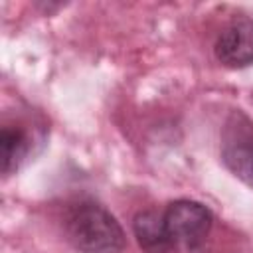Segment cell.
Returning a JSON list of instances; mask_svg holds the SVG:
<instances>
[{
	"instance_id": "6da1fadb",
	"label": "cell",
	"mask_w": 253,
	"mask_h": 253,
	"mask_svg": "<svg viewBox=\"0 0 253 253\" xmlns=\"http://www.w3.org/2000/svg\"><path fill=\"white\" fill-rule=\"evenodd\" d=\"M63 231L81 253H123L126 247V235L117 217L93 200H81L67 208Z\"/></svg>"
},
{
	"instance_id": "7a4b0ae2",
	"label": "cell",
	"mask_w": 253,
	"mask_h": 253,
	"mask_svg": "<svg viewBox=\"0 0 253 253\" xmlns=\"http://www.w3.org/2000/svg\"><path fill=\"white\" fill-rule=\"evenodd\" d=\"M164 227L172 245L198 251L213 225V213L196 200H174L162 210Z\"/></svg>"
},
{
	"instance_id": "3957f363",
	"label": "cell",
	"mask_w": 253,
	"mask_h": 253,
	"mask_svg": "<svg viewBox=\"0 0 253 253\" xmlns=\"http://www.w3.org/2000/svg\"><path fill=\"white\" fill-rule=\"evenodd\" d=\"M221 160L235 178L253 188V123L241 111H233L225 123Z\"/></svg>"
},
{
	"instance_id": "277c9868",
	"label": "cell",
	"mask_w": 253,
	"mask_h": 253,
	"mask_svg": "<svg viewBox=\"0 0 253 253\" xmlns=\"http://www.w3.org/2000/svg\"><path fill=\"white\" fill-rule=\"evenodd\" d=\"M213 53L227 67H247L253 63V20L235 18L217 36Z\"/></svg>"
},
{
	"instance_id": "5b68a950",
	"label": "cell",
	"mask_w": 253,
	"mask_h": 253,
	"mask_svg": "<svg viewBox=\"0 0 253 253\" xmlns=\"http://www.w3.org/2000/svg\"><path fill=\"white\" fill-rule=\"evenodd\" d=\"M132 233L136 237L138 247L142 253H174L176 247L172 245L162 211L158 210H142L132 217Z\"/></svg>"
},
{
	"instance_id": "8992f818",
	"label": "cell",
	"mask_w": 253,
	"mask_h": 253,
	"mask_svg": "<svg viewBox=\"0 0 253 253\" xmlns=\"http://www.w3.org/2000/svg\"><path fill=\"white\" fill-rule=\"evenodd\" d=\"M0 150H2V174H14L30 152L28 132L20 125H4L0 130Z\"/></svg>"
}]
</instances>
